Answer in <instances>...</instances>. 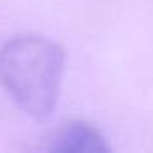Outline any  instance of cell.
Here are the masks:
<instances>
[{"label": "cell", "mask_w": 153, "mask_h": 153, "mask_svg": "<svg viewBox=\"0 0 153 153\" xmlns=\"http://www.w3.org/2000/svg\"><path fill=\"white\" fill-rule=\"evenodd\" d=\"M65 51L40 34H18L0 47V83L33 119L47 121L59 101Z\"/></svg>", "instance_id": "1"}, {"label": "cell", "mask_w": 153, "mask_h": 153, "mask_svg": "<svg viewBox=\"0 0 153 153\" xmlns=\"http://www.w3.org/2000/svg\"><path fill=\"white\" fill-rule=\"evenodd\" d=\"M47 151L54 153H106L110 146L106 137L90 123L70 119L52 130L45 139Z\"/></svg>", "instance_id": "2"}]
</instances>
